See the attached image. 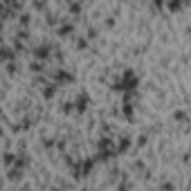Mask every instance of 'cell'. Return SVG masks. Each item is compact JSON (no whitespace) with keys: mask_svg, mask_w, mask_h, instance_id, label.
<instances>
[{"mask_svg":"<svg viewBox=\"0 0 191 191\" xmlns=\"http://www.w3.org/2000/svg\"><path fill=\"white\" fill-rule=\"evenodd\" d=\"M135 85H137V76L133 74V70H126V72H124V76L117 81L115 88H117V90H133Z\"/></svg>","mask_w":191,"mask_h":191,"instance_id":"obj_1","label":"cell"},{"mask_svg":"<svg viewBox=\"0 0 191 191\" xmlns=\"http://www.w3.org/2000/svg\"><path fill=\"white\" fill-rule=\"evenodd\" d=\"M85 106H88V94H85V92H81L79 97H76L74 108H76V110H85Z\"/></svg>","mask_w":191,"mask_h":191,"instance_id":"obj_2","label":"cell"},{"mask_svg":"<svg viewBox=\"0 0 191 191\" xmlns=\"http://www.w3.org/2000/svg\"><path fill=\"white\" fill-rule=\"evenodd\" d=\"M47 54H50V45H41L34 50V56H38V59H45Z\"/></svg>","mask_w":191,"mask_h":191,"instance_id":"obj_3","label":"cell"},{"mask_svg":"<svg viewBox=\"0 0 191 191\" xmlns=\"http://www.w3.org/2000/svg\"><path fill=\"white\" fill-rule=\"evenodd\" d=\"M11 56H14V52H11V47H5V50H2V59L9 63V61H11Z\"/></svg>","mask_w":191,"mask_h":191,"instance_id":"obj_4","label":"cell"},{"mask_svg":"<svg viewBox=\"0 0 191 191\" xmlns=\"http://www.w3.org/2000/svg\"><path fill=\"white\" fill-rule=\"evenodd\" d=\"M169 5H171V9H173V11H175L178 7H182V0H171Z\"/></svg>","mask_w":191,"mask_h":191,"instance_id":"obj_5","label":"cell"},{"mask_svg":"<svg viewBox=\"0 0 191 191\" xmlns=\"http://www.w3.org/2000/svg\"><path fill=\"white\" fill-rule=\"evenodd\" d=\"M70 30H72V27H70V25H63V27H61V30H59V34H61V36H65V34H70Z\"/></svg>","mask_w":191,"mask_h":191,"instance_id":"obj_6","label":"cell"},{"mask_svg":"<svg viewBox=\"0 0 191 191\" xmlns=\"http://www.w3.org/2000/svg\"><path fill=\"white\" fill-rule=\"evenodd\" d=\"M175 119H178V121H184L187 115H184V112H175Z\"/></svg>","mask_w":191,"mask_h":191,"instance_id":"obj_7","label":"cell"},{"mask_svg":"<svg viewBox=\"0 0 191 191\" xmlns=\"http://www.w3.org/2000/svg\"><path fill=\"white\" fill-rule=\"evenodd\" d=\"M70 11H72V14H79V5L72 2V5H70Z\"/></svg>","mask_w":191,"mask_h":191,"instance_id":"obj_8","label":"cell"},{"mask_svg":"<svg viewBox=\"0 0 191 191\" xmlns=\"http://www.w3.org/2000/svg\"><path fill=\"white\" fill-rule=\"evenodd\" d=\"M20 23H23V25H27V23H30V16L23 14V16H20Z\"/></svg>","mask_w":191,"mask_h":191,"instance_id":"obj_9","label":"cell"}]
</instances>
